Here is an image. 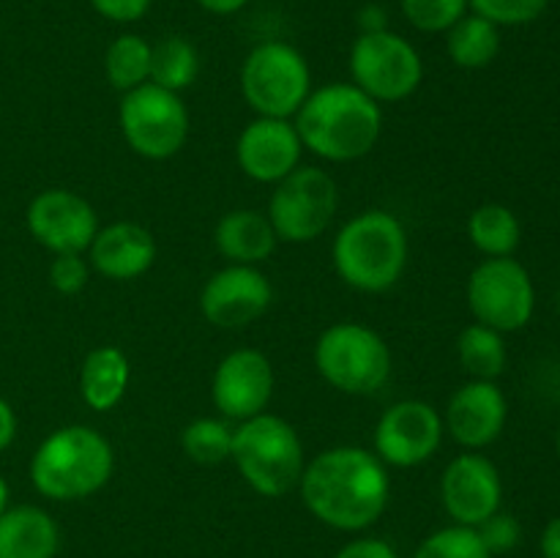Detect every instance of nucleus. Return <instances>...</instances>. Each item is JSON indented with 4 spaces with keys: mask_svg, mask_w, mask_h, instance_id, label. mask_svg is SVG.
<instances>
[{
    "mask_svg": "<svg viewBox=\"0 0 560 558\" xmlns=\"http://www.w3.org/2000/svg\"><path fill=\"white\" fill-rule=\"evenodd\" d=\"M556 443H558V457H560V430H558V441Z\"/></svg>",
    "mask_w": 560,
    "mask_h": 558,
    "instance_id": "nucleus-41",
    "label": "nucleus"
},
{
    "mask_svg": "<svg viewBox=\"0 0 560 558\" xmlns=\"http://www.w3.org/2000/svg\"><path fill=\"white\" fill-rule=\"evenodd\" d=\"M408 233L394 213L372 208L339 228L331 260L339 279L361 293H386L408 268Z\"/></svg>",
    "mask_w": 560,
    "mask_h": 558,
    "instance_id": "nucleus-3",
    "label": "nucleus"
},
{
    "mask_svg": "<svg viewBox=\"0 0 560 558\" xmlns=\"http://www.w3.org/2000/svg\"><path fill=\"white\" fill-rule=\"evenodd\" d=\"M91 277V266L82 255L69 252V255H55L49 263V284L58 290L60 295H77L88 284Z\"/></svg>",
    "mask_w": 560,
    "mask_h": 558,
    "instance_id": "nucleus-33",
    "label": "nucleus"
},
{
    "mask_svg": "<svg viewBox=\"0 0 560 558\" xmlns=\"http://www.w3.org/2000/svg\"><path fill=\"white\" fill-rule=\"evenodd\" d=\"M233 432L235 427L228 419H213V416H202V419L189 421L180 432V449L189 460L200 465H219L230 460L233 454Z\"/></svg>",
    "mask_w": 560,
    "mask_h": 558,
    "instance_id": "nucleus-28",
    "label": "nucleus"
},
{
    "mask_svg": "<svg viewBox=\"0 0 560 558\" xmlns=\"http://www.w3.org/2000/svg\"><path fill=\"white\" fill-rule=\"evenodd\" d=\"M273 301V288L257 266H228L200 290V312L217 328H246L260 321Z\"/></svg>",
    "mask_w": 560,
    "mask_h": 558,
    "instance_id": "nucleus-15",
    "label": "nucleus"
},
{
    "mask_svg": "<svg viewBox=\"0 0 560 558\" xmlns=\"http://www.w3.org/2000/svg\"><path fill=\"white\" fill-rule=\"evenodd\" d=\"M5 509H9V481L0 476V514H3Z\"/></svg>",
    "mask_w": 560,
    "mask_h": 558,
    "instance_id": "nucleus-40",
    "label": "nucleus"
},
{
    "mask_svg": "<svg viewBox=\"0 0 560 558\" xmlns=\"http://www.w3.org/2000/svg\"><path fill=\"white\" fill-rule=\"evenodd\" d=\"M88 260L102 277L113 282H131L151 271L156 260V241L151 230L137 222H113L98 228L88 246Z\"/></svg>",
    "mask_w": 560,
    "mask_h": 558,
    "instance_id": "nucleus-19",
    "label": "nucleus"
},
{
    "mask_svg": "<svg viewBox=\"0 0 560 558\" xmlns=\"http://www.w3.org/2000/svg\"><path fill=\"white\" fill-rule=\"evenodd\" d=\"M104 74L120 93L151 82V44L137 33H124L104 53Z\"/></svg>",
    "mask_w": 560,
    "mask_h": 558,
    "instance_id": "nucleus-26",
    "label": "nucleus"
},
{
    "mask_svg": "<svg viewBox=\"0 0 560 558\" xmlns=\"http://www.w3.org/2000/svg\"><path fill=\"white\" fill-rule=\"evenodd\" d=\"M131 364L115 345H102L85 356L80 370L82 403L91 410H113L129 388Z\"/></svg>",
    "mask_w": 560,
    "mask_h": 558,
    "instance_id": "nucleus-22",
    "label": "nucleus"
},
{
    "mask_svg": "<svg viewBox=\"0 0 560 558\" xmlns=\"http://www.w3.org/2000/svg\"><path fill=\"white\" fill-rule=\"evenodd\" d=\"M299 490L304 507L323 525L364 531L386 512L392 479L375 452L364 446H331L306 463Z\"/></svg>",
    "mask_w": 560,
    "mask_h": 558,
    "instance_id": "nucleus-1",
    "label": "nucleus"
},
{
    "mask_svg": "<svg viewBox=\"0 0 560 558\" xmlns=\"http://www.w3.org/2000/svg\"><path fill=\"white\" fill-rule=\"evenodd\" d=\"M153 0H91L93 9L113 22H137L148 14Z\"/></svg>",
    "mask_w": 560,
    "mask_h": 558,
    "instance_id": "nucleus-34",
    "label": "nucleus"
},
{
    "mask_svg": "<svg viewBox=\"0 0 560 558\" xmlns=\"http://www.w3.org/2000/svg\"><path fill=\"white\" fill-rule=\"evenodd\" d=\"M334 558H399V556L386 539H377V536H359V539L339 547Z\"/></svg>",
    "mask_w": 560,
    "mask_h": 558,
    "instance_id": "nucleus-35",
    "label": "nucleus"
},
{
    "mask_svg": "<svg viewBox=\"0 0 560 558\" xmlns=\"http://www.w3.org/2000/svg\"><path fill=\"white\" fill-rule=\"evenodd\" d=\"M241 93L260 118H295L312 93L310 63L284 42L257 44L241 69Z\"/></svg>",
    "mask_w": 560,
    "mask_h": 558,
    "instance_id": "nucleus-7",
    "label": "nucleus"
},
{
    "mask_svg": "<svg viewBox=\"0 0 560 558\" xmlns=\"http://www.w3.org/2000/svg\"><path fill=\"white\" fill-rule=\"evenodd\" d=\"M443 416L424 399H399L375 425V454L392 468L424 465L441 449Z\"/></svg>",
    "mask_w": 560,
    "mask_h": 558,
    "instance_id": "nucleus-12",
    "label": "nucleus"
},
{
    "mask_svg": "<svg viewBox=\"0 0 560 558\" xmlns=\"http://www.w3.org/2000/svg\"><path fill=\"white\" fill-rule=\"evenodd\" d=\"M217 252L233 266H260L277 249L279 239L268 213L255 208L228 211L213 228Z\"/></svg>",
    "mask_w": 560,
    "mask_h": 558,
    "instance_id": "nucleus-20",
    "label": "nucleus"
},
{
    "mask_svg": "<svg viewBox=\"0 0 560 558\" xmlns=\"http://www.w3.org/2000/svg\"><path fill=\"white\" fill-rule=\"evenodd\" d=\"M550 0H468L474 14L485 16L492 25H528L545 14Z\"/></svg>",
    "mask_w": 560,
    "mask_h": 558,
    "instance_id": "nucleus-31",
    "label": "nucleus"
},
{
    "mask_svg": "<svg viewBox=\"0 0 560 558\" xmlns=\"http://www.w3.org/2000/svg\"><path fill=\"white\" fill-rule=\"evenodd\" d=\"M468 310L476 323L509 334L530 323L536 310V290L528 268L514 257H487L470 271L465 288Z\"/></svg>",
    "mask_w": 560,
    "mask_h": 558,
    "instance_id": "nucleus-11",
    "label": "nucleus"
},
{
    "mask_svg": "<svg viewBox=\"0 0 560 558\" xmlns=\"http://www.w3.org/2000/svg\"><path fill=\"white\" fill-rule=\"evenodd\" d=\"M33 241L52 255L88 252L98 233V217L91 202L71 189H44L31 200L25 213Z\"/></svg>",
    "mask_w": 560,
    "mask_h": 558,
    "instance_id": "nucleus-13",
    "label": "nucleus"
},
{
    "mask_svg": "<svg viewBox=\"0 0 560 558\" xmlns=\"http://www.w3.org/2000/svg\"><path fill=\"white\" fill-rule=\"evenodd\" d=\"M506 419L509 403L498 383L470 377L448 397L443 427L459 446L468 452H479L501 438Z\"/></svg>",
    "mask_w": 560,
    "mask_h": 558,
    "instance_id": "nucleus-17",
    "label": "nucleus"
},
{
    "mask_svg": "<svg viewBox=\"0 0 560 558\" xmlns=\"http://www.w3.org/2000/svg\"><path fill=\"white\" fill-rule=\"evenodd\" d=\"M58 550L60 528L42 507L22 503L0 514V558H55Z\"/></svg>",
    "mask_w": 560,
    "mask_h": 558,
    "instance_id": "nucleus-21",
    "label": "nucleus"
},
{
    "mask_svg": "<svg viewBox=\"0 0 560 558\" xmlns=\"http://www.w3.org/2000/svg\"><path fill=\"white\" fill-rule=\"evenodd\" d=\"M350 77L377 104H394L419 91L424 63L413 44L399 33H361L350 47Z\"/></svg>",
    "mask_w": 560,
    "mask_h": 558,
    "instance_id": "nucleus-9",
    "label": "nucleus"
},
{
    "mask_svg": "<svg viewBox=\"0 0 560 558\" xmlns=\"http://www.w3.org/2000/svg\"><path fill=\"white\" fill-rule=\"evenodd\" d=\"M541 558H560V514L545 525L539 539Z\"/></svg>",
    "mask_w": 560,
    "mask_h": 558,
    "instance_id": "nucleus-37",
    "label": "nucleus"
},
{
    "mask_svg": "<svg viewBox=\"0 0 560 558\" xmlns=\"http://www.w3.org/2000/svg\"><path fill=\"white\" fill-rule=\"evenodd\" d=\"M315 367L337 392L364 397L386 386L392 375V350L386 339L364 323H334L317 337Z\"/></svg>",
    "mask_w": 560,
    "mask_h": 558,
    "instance_id": "nucleus-6",
    "label": "nucleus"
},
{
    "mask_svg": "<svg viewBox=\"0 0 560 558\" xmlns=\"http://www.w3.org/2000/svg\"><path fill=\"white\" fill-rule=\"evenodd\" d=\"M476 531H479L481 542H485L492 558L512 553L520 545V539H523V525H520V520L514 514L501 512V509L495 514H490L485 523L476 525Z\"/></svg>",
    "mask_w": 560,
    "mask_h": 558,
    "instance_id": "nucleus-32",
    "label": "nucleus"
},
{
    "mask_svg": "<svg viewBox=\"0 0 560 558\" xmlns=\"http://www.w3.org/2000/svg\"><path fill=\"white\" fill-rule=\"evenodd\" d=\"M457 359L474 381H495L509 361L503 334L485 323H470L457 337Z\"/></svg>",
    "mask_w": 560,
    "mask_h": 558,
    "instance_id": "nucleus-25",
    "label": "nucleus"
},
{
    "mask_svg": "<svg viewBox=\"0 0 560 558\" xmlns=\"http://www.w3.org/2000/svg\"><path fill=\"white\" fill-rule=\"evenodd\" d=\"M230 460L246 485L266 498L288 496L290 490H295L306 468L299 430L288 419L266 410L238 421Z\"/></svg>",
    "mask_w": 560,
    "mask_h": 558,
    "instance_id": "nucleus-5",
    "label": "nucleus"
},
{
    "mask_svg": "<svg viewBox=\"0 0 560 558\" xmlns=\"http://www.w3.org/2000/svg\"><path fill=\"white\" fill-rule=\"evenodd\" d=\"M197 3H200L206 11H211V14L228 16V14H235V11L244 9L249 0H197Z\"/></svg>",
    "mask_w": 560,
    "mask_h": 558,
    "instance_id": "nucleus-39",
    "label": "nucleus"
},
{
    "mask_svg": "<svg viewBox=\"0 0 560 558\" xmlns=\"http://www.w3.org/2000/svg\"><path fill=\"white\" fill-rule=\"evenodd\" d=\"M118 126L126 146L142 159H173L189 140V109L180 93L153 82L124 93L118 107Z\"/></svg>",
    "mask_w": 560,
    "mask_h": 558,
    "instance_id": "nucleus-8",
    "label": "nucleus"
},
{
    "mask_svg": "<svg viewBox=\"0 0 560 558\" xmlns=\"http://www.w3.org/2000/svg\"><path fill=\"white\" fill-rule=\"evenodd\" d=\"M468 239L481 255L512 257L523 241V228L509 206L485 202L468 217Z\"/></svg>",
    "mask_w": 560,
    "mask_h": 558,
    "instance_id": "nucleus-24",
    "label": "nucleus"
},
{
    "mask_svg": "<svg viewBox=\"0 0 560 558\" xmlns=\"http://www.w3.org/2000/svg\"><path fill=\"white\" fill-rule=\"evenodd\" d=\"M413 558H492L479 531L470 525H446L416 547Z\"/></svg>",
    "mask_w": 560,
    "mask_h": 558,
    "instance_id": "nucleus-29",
    "label": "nucleus"
},
{
    "mask_svg": "<svg viewBox=\"0 0 560 558\" xmlns=\"http://www.w3.org/2000/svg\"><path fill=\"white\" fill-rule=\"evenodd\" d=\"M200 74V55L184 36H167L151 47V82L180 93Z\"/></svg>",
    "mask_w": 560,
    "mask_h": 558,
    "instance_id": "nucleus-27",
    "label": "nucleus"
},
{
    "mask_svg": "<svg viewBox=\"0 0 560 558\" xmlns=\"http://www.w3.org/2000/svg\"><path fill=\"white\" fill-rule=\"evenodd\" d=\"M301 137L288 118H260L244 126L235 142V159L244 175L257 184H279L301 167Z\"/></svg>",
    "mask_w": 560,
    "mask_h": 558,
    "instance_id": "nucleus-18",
    "label": "nucleus"
},
{
    "mask_svg": "<svg viewBox=\"0 0 560 558\" xmlns=\"http://www.w3.org/2000/svg\"><path fill=\"white\" fill-rule=\"evenodd\" d=\"M273 386L277 372L268 356L255 348H238L213 370L211 399L228 421H246L268 408Z\"/></svg>",
    "mask_w": 560,
    "mask_h": 558,
    "instance_id": "nucleus-14",
    "label": "nucleus"
},
{
    "mask_svg": "<svg viewBox=\"0 0 560 558\" xmlns=\"http://www.w3.org/2000/svg\"><path fill=\"white\" fill-rule=\"evenodd\" d=\"M115 468L107 438L88 425L49 432L31 457V481L49 501H82L102 490Z\"/></svg>",
    "mask_w": 560,
    "mask_h": 558,
    "instance_id": "nucleus-4",
    "label": "nucleus"
},
{
    "mask_svg": "<svg viewBox=\"0 0 560 558\" xmlns=\"http://www.w3.org/2000/svg\"><path fill=\"white\" fill-rule=\"evenodd\" d=\"M399 5L416 31L446 33L454 22L463 20L468 0H399Z\"/></svg>",
    "mask_w": 560,
    "mask_h": 558,
    "instance_id": "nucleus-30",
    "label": "nucleus"
},
{
    "mask_svg": "<svg viewBox=\"0 0 560 558\" xmlns=\"http://www.w3.org/2000/svg\"><path fill=\"white\" fill-rule=\"evenodd\" d=\"M441 501L448 518L457 525L476 528L501 509L503 481L501 470L490 457L479 452H463L443 468Z\"/></svg>",
    "mask_w": 560,
    "mask_h": 558,
    "instance_id": "nucleus-16",
    "label": "nucleus"
},
{
    "mask_svg": "<svg viewBox=\"0 0 560 558\" xmlns=\"http://www.w3.org/2000/svg\"><path fill=\"white\" fill-rule=\"evenodd\" d=\"M16 438V414L3 397H0V454L14 443Z\"/></svg>",
    "mask_w": 560,
    "mask_h": 558,
    "instance_id": "nucleus-36",
    "label": "nucleus"
},
{
    "mask_svg": "<svg viewBox=\"0 0 560 558\" xmlns=\"http://www.w3.org/2000/svg\"><path fill=\"white\" fill-rule=\"evenodd\" d=\"M301 146L326 162H355L377 146L383 109L353 82H331L306 96L293 120Z\"/></svg>",
    "mask_w": 560,
    "mask_h": 558,
    "instance_id": "nucleus-2",
    "label": "nucleus"
},
{
    "mask_svg": "<svg viewBox=\"0 0 560 558\" xmlns=\"http://www.w3.org/2000/svg\"><path fill=\"white\" fill-rule=\"evenodd\" d=\"M339 208L337 181L320 167H295L273 184L268 200V219L277 230L279 241L288 244H310L320 239L334 222Z\"/></svg>",
    "mask_w": 560,
    "mask_h": 558,
    "instance_id": "nucleus-10",
    "label": "nucleus"
},
{
    "mask_svg": "<svg viewBox=\"0 0 560 558\" xmlns=\"http://www.w3.org/2000/svg\"><path fill=\"white\" fill-rule=\"evenodd\" d=\"M446 53L459 69H487L501 53V31L479 14H465L446 31Z\"/></svg>",
    "mask_w": 560,
    "mask_h": 558,
    "instance_id": "nucleus-23",
    "label": "nucleus"
},
{
    "mask_svg": "<svg viewBox=\"0 0 560 558\" xmlns=\"http://www.w3.org/2000/svg\"><path fill=\"white\" fill-rule=\"evenodd\" d=\"M383 9H377V5H366L364 11H361L359 22H361V33H375V31H388L386 27V20H383Z\"/></svg>",
    "mask_w": 560,
    "mask_h": 558,
    "instance_id": "nucleus-38",
    "label": "nucleus"
}]
</instances>
